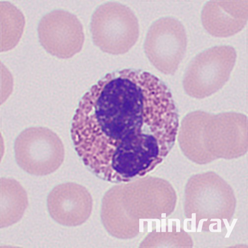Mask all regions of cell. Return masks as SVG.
Wrapping results in <instances>:
<instances>
[{
    "instance_id": "6da1fadb",
    "label": "cell",
    "mask_w": 248,
    "mask_h": 248,
    "mask_svg": "<svg viewBox=\"0 0 248 248\" xmlns=\"http://www.w3.org/2000/svg\"><path fill=\"white\" fill-rule=\"evenodd\" d=\"M179 127L171 93L158 78L141 70L107 74L80 100L71 134L86 168L112 182H127L160 164Z\"/></svg>"
},
{
    "instance_id": "7a4b0ae2",
    "label": "cell",
    "mask_w": 248,
    "mask_h": 248,
    "mask_svg": "<svg viewBox=\"0 0 248 248\" xmlns=\"http://www.w3.org/2000/svg\"><path fill=\"white\" fill-rule=\"evenodd\" d=\"M93 42L103 51L114 55L127 52L140 34L138 20L128 7L117 2L99 6L92 16Z\"/></svg>"
},
{
    "instance_id": "3957f363",
    "label": "cell",
    "mask_w": 248,
    "mask_h": 248,
    "mask_svg": "<svg viewBox=\"0 0 248 248\" xmlns=\"http://www.w3.org/2000/svg\"><path fill=\"white\" fill-rule=\"evenodd\" d=\"M236 52L230 46L213 47L198 54L186 72L183 86L190 96L202 99L220 89L235 64Z\"/></svg>"
},
{
    "instance_id": "277c9868",
    "label": "cell",
    "mask_w": 248,
    "mask_h": 248,
    "mask_svg": "<svg viewBox=\"0 0 248 248\" xmlns=\"http://www.w3.org/2000/svg\"><path fill=\"white\" fill-rule=\"evenodd\" d=\"M15 151L19 166L36 176L55 171L63 162L65 155L61 140L45 128H31L22 132L15 141Z\"/></svg>"
},
{
    "instance_id": "5b68a950",
    "label": "cell",
    "mask_w": 248,
    "mask_h": 248,
    "mask_svg": "<svg viewBox=\"0 0 248 248\" xmlns=\"http://www.w3.org/2000/svg\"><path fill=\"white\" fill-rule=\"evenodd\" d=\"M187 46L183 25L173 17H163L150 27L145 52L153 65L162 73L173 74L183 60Z\"/></svg>"
},
{
    "instance_id": "8992f818",
    "label": "cell",
    "mask_w": 248,
    "mask_h": 248,
    "mask_svg": "<svg viewBox=\"0 0 248 248\" xmlns=\"http://www.w3.org/2000/svg\"><path fill=\"white\" fill-rule=\"evenodd\" d=\"M38 32L42 46L59 58H72L81 51L84 42L80 21L76 16L64 10H56L45 15Z\"/></svg>"
},
{
    "instance_id": "52a82bcc",
    "label": "cell",
    "mask_w": 248,
    "mask_h": 248,
    "mask_svg": "<svg viewBox=\"0 0 248 248\" xmlns=\"http://www.w3.org/2000/svg\"><path fill=\"white\" fill-rule=\"evenodd\" d=\"M51 218L58 224L75 226L83 223L89 216L92 200L87 191L80 186L67 183L53 189L47 200Z\"/></svg>"
},
{
    "instance_id": "ba28073f",
    "label": "cell",
    "mask_w": 248,
    "mask_h": 248,
    "mask_svg": "<svg viewBox=\"0 0 248 248\" xmlns=\"http://www.w3.org/2000/svg\"><path fill=\"white\" fill-rule=\"evenodd\" d=\"M202 19L207 32L228 37L239 32L248 20V1H212L203 8Z\"/></svg>"
},
{
    "instance_id": "9c48e42d",
    "label": "cell",
    "mask_w": 248,
    "mask_h": 248,
    "mask_svg": "<svg viewBox=\"0 0 248 248\" xmlns=\"http://www.w3.org/2000/svg\"><path fill=\"white\" fill-rule=\"evenodd\" d=\"M28 206L26 191L13 179L1 180V228L12 226L22 218Z\"/></svg>"
}]
</instances>
